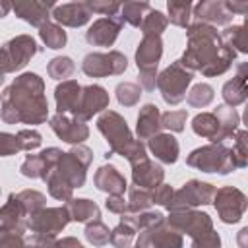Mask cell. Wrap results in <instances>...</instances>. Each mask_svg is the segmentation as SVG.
Masks as SVG:
<instances>
[{"instance_id": "obj_29", "label": "cell", "mask_w": 248, "mask_h": 248, "mask_svg": "<svg viewBox=\"0 0 248 248\" xmlns=\"http://www.w3.org/2000/svg\"><path fill=\"white\" fill-rule=\"evenodd\" d=\"M66 209L70 213V219L76 223H89L101 219L99 205L89 198H72L66 202Z\"/></svg>"}, {"instance_id": "obj_6", "label": "cell", "mask_w": 248, "mask_h": 248, "mask_svg": "<svg viewBox=\"0 0 248 248\" xmlns=\"http://www.w3.org/2000/svg\"><path fill=\"white\" fill-rule=\"evenodd\" d=\"M186 165L202 172H217V174H229L236 170L231 161L227 143H207L203 147L190 151V155L186 157Z\"/></svg>"}, {"instance_id": "obj_48", "label": "cell", "mask_w": 248, "mask_h": 248, "mask_svg": "<svg viewBox=\"0 0 248 248\" xmlns=\"http://www.w3.org/2000/svg\"><path fill=\"white\" fill-rule=\"evenodd\" d=\"M23 151V143L17 134L10 132H0V157H10Z\"/></svg>"}, {"instance_id": "obj_9", "label": "cell", "mask_w": 248, "mask_h": 248, "mask_svg": "<svg viewBox=\"0 0 248 248\" xmlns=\"http://www.w3.org/2000/svg\"><path fill=\"white\" fill-rule=\"evenodd\" d=\"M39 50L41 48H39V45L35 43V39L31 35L12 37L10 41H6L0 46V56H2V62L6 66V72L14 74V72L23 70Z\"/></svg>"}, {"instance_id": "obj_30", "label": "cell", "mask_w": 248, "mask_h": 248, "mask_svg": "<svg viewBox=\"0 0 248 248\" xmlns=\"http://www.w3.org/2000/svg\"><path fill=\"white\" fill-rule=\"evenodd\" d=\"M192 130L196 136L209 140L211 143H223L221 141V128L219 120L213 112H200L192 118Z\"/></svg>"}, {"instance_id": "obj_34", "label": "cell", "mask_w": 248, "mask_h": 248, "mask_svg": "<svg viewBox=\"0 0 248 248\" xmlns=\"http://www.w3.org/2000/svg\"><path fill=\"white\" fill-rule=\"evenodd\" d=\"M169 16L167 19L176 27H188L192 17V2L190 0H169L167 2Z\"/></svg>"}, {"instance_id": "obj_31", "label": "cell", "mask_w": 248, "mask_h": 248, "mask_svg": "<svg viewBox=\"0 0 248 248\" xmlns=\"http://www.w3.org/2000/svg\"><path fill=\"white\" fill-rule=\"evenodd\" d=\"M213 114L219 120V128H221V141L225 143V140L232 138V134L238 130L240 124V114L236 112V108H231L227 105H217V108L213 110Z\"/></svg>"}, {"instance_id": "obj_46", "label": "cell", "mask_w": 248, "mask_h": 248, "mask_svg": "<svg viewBox=\"0 0 248 248\" xmlns=\"http://www.w3.org/2000/svg\"><path fill=\"white\" fill-rule=\"evenodd\" d=\"M134 236H136V229L134 227H130L126 223H118L110 231V244L114 248H130Z\"/></svg>"}, {"instance_id": "obj_13", "label": "cell", "mask_w": 248, "mask_h": 248, "mask_svg": "<svg viewBox=\"0 0 248 248\" xmlns=\"http://www.w3.org/2000/svg\"><path fill=\"white\" fill-rule=\"evenodd\" d=\"M70 213L66 209V205L62 207H43L41 211H37L35 215H31L27 219V229H31L33 232L39 234H58L62 232L68 223H70Z\"/></svg>"}, {"instance_id": "obj_2", "label": "cell", "mask_w": 248, "mask_h": 248, "mask_svg": "<svg viewBox=\"0 0 248 248\" xmlns=\"http://www.w3.org/2000/svg\"><path fill=\"white\" fill-rule=\"evenodd\" d=\"M0 118L6 124H43L48 118L45 81L35 72L17 76L0 97Z\"/></svg>"}, {"instance_id": "obj_28", "label": "cell", "mask_w": 248, "mask_h": 248, "mask_svg": "<svg viewBox=\"0 0 248 248\" xmlns=\"http://www.w3.org/2000/svg\"><path fill=\"white\" fill-rule=\"evenodd\" d=\"M136 134L138 140H149L157 134H161V110L157 105L147 103L140 108L138 114V124H136Z\"/></svg>"}, {"instance_id": "obj_50", "label": "cell", "mask_w": 248, "mask_h": 248, "mask_svg": "<svg viewBox=\"0 0 248 248\" xmlns=\"http://www.w3.org/2000/svg\"><path fill=\"white\" fill-rule=\"evenodd\" d=\"M23 246H25L23 234L0 227V248H23Z\"/></svg>"}, {"instance_id": "obj_41", "label": "cell", "mask_w": 248, "mask_h": 248, "mask_svg": "<svg viewBox=\"0 0 248 248\" xmlns=\"http://www.w3.org/2000/svg\"><path fill=\"white\" fill-rule=\"evenodd\" d=\"M167 25H169L167 16H165L163 12H159V10H151V12L145 16V19L141 21L140 29H141L143 37H147V35L161 37V35H163V31L167 29Z\"/></svg>"}, {"instance_id": "obj_40", "label": "cell", "mask_w": 248, "mask_h": 248, "mask_svg": "<svg viewBox=\"0 0 248 248\" xmlns=\"http://www.w3.org/2000/svg\"><path fill=\"white\" fill-rule=\"evenodd\" d=\"M128 209L130 213H141V211H147L153 202H151V190H143V188H138V186H128Z\"/></svg>"}, {"instance_id": "obj_39", "label": "cell", "mask_w": 248, "mask_h": 248, "mask_svg": "<svg viewBox=\"0 0 248 248\" xmlns=\"http://www.w3.org/2000/svg\"><path fill=\"white\" fill-rule=\"evenodd\" d=\"M76 72V64L70 56H54L48 64H46V74L52 79H62L66 81L68 78H72V74Z\"/></svg>"}, {"instance_id": "obj_62", "label": "cell", "mask_w": 248, "mask_h": 248, "mask_svg": "<svg viewBox=\"0 0 248 248\" xmlns=\"http://www.w3.org/2000/svg\"><path fill=\"white\" fill-rule=\"evenodd\" d=\"M134 248H138V246H134Z\"/></svg>"}, {"instance_id": "obj_49", "label": "cell", "mask_w": 248, "mask_h": 248, "mask_svg": "<svg viewBox=\"0 0 248 248\" xmlns=\"http://www.w3.org/2000/svg\"><path fill=\"white\" fill-rule=\"evenodd\" d=\"M85 4H87V8H89L91 14H101L105 17L116 16L120 12V6H122L118 2H108V0H87Z\"/></svg>"}, {"instance_id": "obj_17", "label": "cell", "mask_w": 248, "mask_h": 248, "mask_svg": "<svg viewBox=\"0 0 248 248\" xmlns=\"http://www.w3.org/2000/svg\"><path fill=\"white\" fill-rule=\"evenodd\" d=\"M124 27V21L118 17V16H112V17H99L95 19L89 29L85 31V41L91 45V46H112L114 41L118 39L120 31Z\"/></svg>"}, {"instance_id": "obj_56", "label": "cell", "mask_w": 248, "mask_h": 248, "mask_svg": "<svg viewBox=\"0 0 248 248\" xmlns=\"http://www.w3.org/2000/svg\"><path fill=\"white\" fill-rule=\"evenodd\" d=\"M225 6H227V10L232 14V16H244L246 12H248V2H231V0H227L225 2Z\"/></svg>"}, {"instance_id": "obj_24", "label": "cell", "mask_w": 248, "mask_h": 248, "mask_svg": "<svg viewBox=\"0 0 248 248\" xmlns=\"http://www.w3.org/2000/svg\"><path fill=\"white\" fill-rule=\"evenodd\" d=\"M165 180V169L157 165L151 159H143L136 165H132V184L143 190H153L155 186L163 184Z\"/></svg>"}, {"instance_id": "obj_32", "label": "cell", "mask_w": 248, "mask_h": 248, "mask_svg": "<svg viewBox=\"0 0 248 248\" xmlns=\"http://www.w3.org/2000/svg\"><path fill=\"white\" fill-rule=\"evenodd\" d=\"M120 223L134 227L138 232V231H145V229L165 223V215L161 211H149V209L141 211V213H124V215H120Z\"/></svg>"}, {"instance_id": "obj_51", "label": "cell", "mask_w": 248, "mask_h": 248, "mask_svg": "<svg viewBox=\"0 0 248 248\" xmlns=\"http://www.w3.org/2000/svg\"><path fill=\"white\" fill-rule=\"evenodd\" d=\"M172 194H174L172 186L163 182V184H159V186H155V188L151 190V202H153V203H157V205L167 207V205H169V202H170V198H172Z\"/></svg>"}, {"instance_id": "obj_47", "label": "cell", "mask_w": 248, "mask_h": 248, "mask_svg": "<svg viewBox=\"0 0 248 248\" xmlns=\"http://www.w3.org/2000/svg\"><path fill=\"white\" fill-rule=\"evenodd\" d=\"M186 118H188L186 110H167L161 114V128L169 132H182Z\"/></svg>"}, {"instance_id": "obj_58", "label": "cell", "mask_w": 248, "mask_h": 248, "mask_svg": "<svg viewBox=\"0 0 248 248\" xmlns=\"http://www.w3.org/2000/svg\"><path fill=\"white\" fill-rule=\"evenodd\" d=\"M246 234H248V227H242L240 232H238V246H240V248H248V244H246Z\"/></svg>"}, {"instance_id": "obj_19", "label": "cell", "mask_w": 248, "mask_h": 248, "mask_svg": "<svg viewBox=\"0 0 248 248\" xmlns=\"http://www.w3.org/2000/svg\"><path fill=\"white\" fill-rule=\"evenodd\" d=\"M54 6H56V2H52V0H46V2H41V0H21V2L12 4V10L25 23H29L33 27H41V25L48 23L50 12L54 10Z\"/></svg>"}, {"instance_id": "obj_60", "label": "cell", "mask_w": 248, "mask_h": 248, "mask_svg": "<svg viewBox=\"0 0 248 248\" xmlns=\"http://www.w3.org/2000/svg\"><path fill=\"white\" fill-rule=\"evenodd\" d=\"M6 66H4V62H2V56H0V83L4 81V78H6Z\"/></svg>"}, {"instance_id": "obj_14", "label": "cell", "mask_w": 248, "mask_h": 248, "mask_svg": "<svg viewBox=\"0 0 248 248\" xmlns=\"http://www.w3.org/2000/svg\"><path fill=\"white\" fill-rule=\"evenodd\" d=\"M108 103H110V97L103 85H97V83L81 85V97H79V107H78L76 118L81 122H87L95 114L105 112L108 108Z\"/></svg>"}, {"instance_id": "obj_63", "label": "cell", "mask_w": 248, "mask_h": 248, "mask_svg": "<svg viewBox=\"0 0 248 248\" xmlns=\"http://www.w3.org/2000/svg\"><path fill=\"white\" fill-rule=\"evenodd\" d=\"M81 248H83V246H81Z\"/></svg>"}, {"instance_id": "obj_25", "label": "cell", "mask_w": 248, "mask_h": 248, "mask_svg": "<svg viewBox=\"0 0 248 248\" xmlns=\"http://www.w3.org/2000/svg\"><path fill=\"white\" fill-rule=\"evenodd\" d=\"M27 213L21 205V202L17 200L16 194L8 196V202L0 207V227L10 229L17 234H23L27 231Z\"/></svg>"}, {"instance_id": "obj_59", "label": "cell", "mask_w": 248, "mask_h": 248, "mask_svg": "<svg viewBox=\"0 0 248 248\" xmlns=\"http://www.w3.org/2000/svg\"><path fill=\"white\" fill-rule=\"evenodd\" d=\"M10 10H12V4L6 2V0H0V19L6 17V16L10 14Z\"/></svg>"}, {"instance_id": "obj_54", "label": "cell", "mask_w": 248, "mask_h": 248, "mask_svg": "<svg viewBox=\"0 0 248 248\" xmlns=\"http://www.w3.org/2000/svg\"><path fill=\"white\" fill-rule=\"evenodd\" d=\"M105 207H107L110 213H116V215L130 213L128 202L124 200V196H108V198L105 200Z\"/></svg>"}, {"instance_id": "obj_55", "label": "cell", "mask_w": 248, "mask_h": 248, "mask_svg": "<svg viewBox=\"0 0 248 248\" xmlns=\"http://www.w3.org/2000/svg\"><path fill=\"white\" fill-rule=\"evenodd\" d=\"M29 242H33L37 248H56V236L54 234H39V232H33V236H31V240Z\"/></svg>"}, {"instance_id": "obj_23", "label": "cell", "mask_w": 248, "mask_h": 248, "mask_svg": "<svg viewBox=\"0 0 248 248\" xmlns=\"http://www.w3.org/2000/svg\"><path fill=\"white\" fill-rule=\"evenodd\" d=\"M221 95H223L225 105L231 108H234L246 101V97H248V64L246 62L236 66V76L223 85Z\"/></svg>"}, {"instance_id": "obj_44", "label": "cell", "mask_w": 248, "mask_h": 248, "mask_svg": "<svg viewBox=\"0 0 248 248\" xmlns=\"http://www.w3.org/2000/svg\"><path fill=\"white\" fill-rule=\"evenodd\" d=\"M16 196H17V200L21 202V205H23L27 217L35 215L37 211H41V209L46 205L45 194H41V192H37V190H21V192H17Z\"/></svg>"}, {"instance_id": "obj_15", "label": "cell", "mask_w": 248, "mask_h": 248, "mask_svg": "<svg viewBox=\"0 0 248 248\" xmlns=\"http://www.w3.org/2000/svg\"><path fill=\"white\" fill-rule=\"evenodd\" d=\"M136 246L138 248H184V238L167 223H161L157 227L140 231Z\"/></svg>"}, {"instance_id": "obj_7", "label": "cell", "mask_w": 248, "mask_h": 248, "mask_svg": "<svg viewBox=\"0 0 248 248\" xmlns=\"http://www.w3.org/2000/svg\"><path fill=\"white\" fill-rule=\"evenodd\" d=\"M194 79V72L186 70L178 60L170 62L157 74V89L167 105H178L186 99V89Z\"/></svg>"}, {"instance_id": "obj_61", "label": "cell", "mask_w": 248, "mask_h": 248, "mask_svg": "<svg viewBox=\"0 0 248 248\" xmlns=\"http://www.w3.org/2000/svg\"><path fill=\"white\" fill-rule=\"evenodd\" d=\"M23 248H37V246H35L33 242H25V246H23Z\"/></svg>"}, {"instance_id": "obj_38", "label": "cell", "mask_w": 248, "mask_h": 248, "mask_svg": "<svg viewBox=\"0 0 248 248\" xmlns=\"http://www.w3.org/2000/svg\"><path fill=\"white\" fill-rule=\"evenodd\" d=\"M83 234H85V240H87L89 244L97 246V248L107 246V244L110 242V229H108L101 219H97V221H89V223L85 225Z\"/></svg>"}, {"instance_id": "obj_52", "label": "cell", "mask_w": 248, "mask_h": 248, "mask_svg": "<svg viewBox=\"0 0 248 248\" xmlns=\"http://www.w3.org/2000/svg\"><path fill=\"white\" fill-rule=\"evenodd\" d=\"M17 136L23 143V151H33V149L41 147V143H43V136L37 130H21V132H17Z\"/></svg>"}, {"instance_id": "obj_22", "label": "cell", "mask_w": 248, "mask_h": 248, "mask_svg": "<svg viewBox=\"0 0 248 248\" xmlns=\"http://www.w3.org/2000/svg\"><path fill=\"white\" fill-rule=\"evenodd\" d=\"M93 184L99 192H107L108 196H124V192L128 190V182H126L124 174L110 163L101 165L95 170Z\"/></svg>"}, {"instance_id": "obj_20", "label": "cell", "mask_w": 248, "mask_h": 248, "mask_svg": "<svg viewBox=\"0 0 248 248\" xmlns=\"http://www.w3.org/2000/svg\"><path fill=\"white\" fill-rule=\"evenodd\" d=\"M192 16L200 23L207 25H229L232 21V14L227 10L223 0H202L196 6H192Z\"/></svg>"}, {"instance_id": "obj_53", "label": "cell", "mask_w": 248, "mask_h": 248, "mask_svg": "<svg viewBox=\"0 0 248 248\" xmlns=\"http://www.w3.org/2000/svg\"><path fill=\"white\" fill-rule=\"evenodd\" d=\"M190 248H221V236L215 231H211L200 238H192Z\"/></svg>"}, {"instance_id": "obj_1", "label": "cell", "mask_w": 248, "mask_h": 248, "mask_svg": "<svg viewBox=\"0 0 248 248\" xmlns=\"http://www.w3.org/2000/svg\"><path fill=\"white\" fill-rule=\"evenodd\" d=\"M234 58L236 52L221 41L213 25L196 21L186 27V50L178 60L186 70H198L205 78H217L232 66Z\"/></svg>"}, {"instance_id": "obj_45", "label": "cell", "mask_w": 248, "mask_h": 248, "mask_svg": "<svg viewBox=\"0 0 248 248\" xmlns=\"http://www.w3.org/2000/svg\"><path fill=\"white\" fill-rule=\"evenodd\" d=\"M231 161L234 169H244L248 165V149H246V130H236V138L232 147H229Z\"/></svg>"}, {"instance_id": "obj_27", "label": "cell", "mask_w": 248, "mask_h": 248, "mask_svg": "<svg viewBox=\"0 0 248 248\" xmlns=\"http://www.w3.org/2000/svg\"><path fill=\"white\" fill-rule=\"evenodd\" d=\"M147 149L155 155L157 161L165 165H174L178 161L180 145L172 134H157L147 140Z\"/></svg>"}, {"instance_id": "obj_33", "label": "cell", "mask_w": 248, "mask_h": 248, "mask_svg": "<svg viewBox=\"0 0 248 248\" xmlns=\"http://www.w3.org/2000/svg\"><path fill=\"white\" fill-rule=\"evenodd\" d=\"M151 4L149 2H124L120 6V19L132 27H140L141 21L145 19V16L151 12Z\"/></svg>"}, {"instance_id": "obj_43", "label": "cell", "mask_w": 248, "mask_h": 248, "mask_svg": "<svg viewBox=\"0 0 248 248\" xmlns=\"http://www.w3.org/2000/svg\"><path fill=\"white\" fill-rule=\"evenodd\" d=\"M116 93V101L122 105V107H134L140 103V97H141V87L134 81H120L114 89Z\"/></svg>"}, {"instance_id": "obj_11", "label": "cell", "mask_w": 248, "mask_h": 248, "mask_svg": "<svg viewBox=\"0 0 248 248\" xmlns=\"http://www.w3.org/2000/svg\"><path fill=\"white\" fill-rule=\"evenodd\" d=\"M165 223L176 232L188 234L192 238H200L213 231V219L205 211H198V209L169 211V217H165Z\"/></svg>"}, {"instance_id": "obj_37", "label": "cell", "mask_w": 248, "mask_h": 248, "mask_svg": "<svg viewBox=\"0 0 248 248\" xmlns=\"http://www.w3.org/2000/svg\"><path fill=\"white\" fill-rule=\"evenodd\" d=\"M45 184L48 188V194L54 198V200H60V202H68L74 198V188L62 178L58 176L54 170H50L45 178Z\"/></svg>"}, {"instance_id": "obj_8", "label": "cell", "mask_w": 248, "mask_h": 248, "mask_svg": "<svg viewBox=\"0 0 248 248\" xmlns=\"http://www.w3.org/2000/svg\"><path fill=\"white\" fill-rule=\"evenodd\" d=\"M215 186L209 182H202V180H188L184 182L170 198L167 209L169 211H178V209H194L198 205H209L213 202V194H215Z\"/></svg>"}, {"instance_id": "obj_26", "label": "cell", "mask_w": 248, "mask_h": 248, "mask_svg": "<svg viewBox=\"0 0 248 248\" xmlns=\"http://www.w3.org/2000/svg\"><path fill=\"white\" fill-rule=\"evenodd\" d=\"M81 97V85L76 79H66L56 85L54 89V101H56V112L58 114H70L76 116Z\"/></svg>"}, {"instance_id": "obj_18", "label": "cell", "mask_w": 248, "mask_h": 248, "mask_svg": "<svg viewBox=\"0 0 248 248\" xmlns=\"http://www.w3.org/2000/svg\"><path fill=\"white\" fill-rule=\"evenodd\" d=\"M62 155V151L58 147H46L37 155H27L25 161L19 167V172L25 178H41L45 180L46 174L54 169L58 157Z\"/></svg>"}, {"instance_id": "obj_21", "label": "cell", "mask_w": 248, "mask_h": 248, "mask_svg": "<svg viewBox=\"0 0 248 248\" xmlns=\"http://www.w3.org/2000/svg\"><path fill=\"white\" fill-rule=\"evenodd\" d=\"M50 17L62 27H81L89 23L91 12L85 2H68V4H56L50 12Z\"/></svg>"}, {"instance_id": "obj_36", "label": "cell", "mask_w": 248, "mask_h": 248, "mask_svg": "<svg viewBox=\"0 0 248 248\" xmlns=\"http://www.w3.org/2000/svg\"><path fill=\"white\" fill-rule=\"evenodd\" d=\"M39 37L45 43V46L46 48H52V50H58V48L66 46V43H68L66 31L58 23H50V21L39 27Z\"/></svg>"}, {"instance_id": "obj_3", "label": "cell", "mask_w": 248, "mask_h": 248, "mask_svg": "<svg viewBox=\"0 0 248 248\" xmlns=\"http://www.w3.org/2000/svg\"><path fill=\"white\" fill-rule=\"evenodd\" d=\"M97 130L105 136L108 151L112 155H122L130 165L147 159V147L143 141L136 140L128 128V122L116 110H105L97 118Z\"/></svg>"}, {"instance_id": "obj_10", "label": "cell", "mask_w": 248, "mask_h": 248, "mask_svg": "<svg viewBox=\"0 0 248 248\" xmlns=\"http://www.w3.org/2000/svg\"><path fill=\"white\" fill-rule=\"evenodd\" d=\"M128 68V58L118 50L108 52H89L83 56L81 72L87 78H108L120 76Z\"/></svg>"}, {"instance_id": "obj_5", "label": "cell", "mask_w": 248, "mask_h": 248, "mask_svg": "<svg viewBox=\"0 0 248 248\" xmlns=\"http://www.w3.org/2000/svg\"><path fill=\"white\" fill-rule=\"evenodd\" d=\"M163 56V39L147 35L136 48V66L140 70V87L153 91L157 87V66Z\"/></svg>"}, {"instance_id": "obj_42", "label": "cell", "mask_w": 248, "mask_h": 248, "mask_svg": "<svg viewBox=\"0 0 248 248\" xmlns=\"http://www.w3.org/2000/svg\"><path fill=\"white\" fill-rule=\"evenodd\" d=\"M213 97H215V91H213V87L209 83H196L188 91L186 101L194 108H203V107H207L213 101Z\"/></svg>"}, {"instance_id": "obj_57", "label": "cell", "mask_w": 248, "mask_h": 248, "mask_svg": "<svg viewBox=\"0 0 248 248\" xmlns=\"http://www.w3.org/2000/svg\"><path fill=\"white\" fill-rule=\"evenodd\" d=\"M56 248H81V242L76 236H64L56 242Z\"/></svg>"}, {"instance_id": "obj_12", "label": "cell", "mask_w": 248, "mask_h": 248, "mask_svg": "<svg viewBox=\"0 0 248 248\" xmlns=\"http://www.w3.org/2000/svg\"><path fill=\"white\" fill-rule=\"evenodd\" d=\"M211 203L215 205L217 215L225 225L238 223L244 217L246 207H248V200H246L244 192L234 188V186L217 188L215 194H213V202Z\"/></svg>"}, {"instance_id": "obj_16", "label": "cell", "mask_w": 248, "mask_h": 248, "mask_svg": "<svg viewBox=\"0 0 248 248\" xmlns=\"http://www.w3.org/2000/svg\"><path fill=\"white\" fill-rule=\"evenodd\" d=\"M50 124V130L66 143H72V145H81L87 138H89V128L85 122L78 120L76 116H70V114H54L50 116L48 120Z\"/></svg>"}, {"instance_id": "obj_4", "label": "cell", "mask_w": 248, "mask_h": 248, "mask_svg": "<svg viewBox=\"0 0 248 248\" xmlns=\"http://www.w3.org/2000/svg\"><path fill=\"white\" fill-rule=\"evenodd\" d=\"M91 163H93V151L81 143V145H74L70 151H62L52 170L76 190L85 184L87 169Z\"/></svg>"}, {"instance_id": "obj_35", "label": "cell", "mask_w": 248, "mask_h": 248, "mask_svg": "<svg viewBox=\"0 0 248 248\" xmlns=\"http://www.w3.org/2000/svg\"><path fill=\"white\" fill-rule=\"evenodd\" d=\"M221 41L232 48L234 52H248V41H246V25H227L221 33Z\"/></svg>"}]
</instances>
